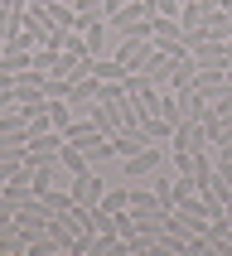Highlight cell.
Wrapping results in <instances>:
<instances>
[{
  "label": "cell",
  "instance_id": "1",
  "mask_svg": "<svg viewBox=\"0 0 232 256\" xmlns=\"http://www.w3.org/2000/svg\"><path fill=\"white\" fill-rule=\"evenodd\" d=\"M116 24V34L121 39H155V14H150V0H126L121 10L106 14Z\"/></svg>",
  "mask_w": 232,
  "mask_h": 256
},
{
  "label": "cell",
  "instance_id": "2",
  "mask_svg": "<svg viewBox=\"0 0 232 256\" xmlns=\"http://www.w3.org/2000/svg\"><path fill=\"white\" fill-rule=\"evenodd\" d=\"M48 222H54V208H48L44 198L20 203V208H14V228L24 232V237H39V232H48Z\"/></svg>",
  "mask_w": 232,
  "mask_h": 256
},
{
  "label": "cell",
  "instance_id": "3",
  "mask_svg": "<svg viewBox=\"0 0 232 256\" xmlns=\"http://www.w3.org/2000/svg\"><path fill=\"white\" fill-rule=\"evenodd\" d=\"M155 170H160V150L155 145H145V150H136L130 160H121V179H150Z\"/></svg>",
  "mask_w": 232,
  "mask_h": 256
},
{
  "label": "cell",
  "instance_id": "4",
  "mask_svg": "<svg viewBox=\"0 0 232 256\" xmlns=\"http://www.w3.org/2000/svg\"><path fill=\"white\" fill-rule=\"evenodd\" d=\"M203 145H213V140H208V126L184 116V121L174 126V150H203Z\"/></svg>",
  "mask_w": 232,
  "mask_h": 256
},
{
  "label": "cell",
  "instance_id": "5",
  "mask_svg": "<svg viewBox=\"0 0 232 256\" xmlns=\"http://www.w3.org/2000/svg\"><path fill=\"white\" fill-rule=\"evenodd\" d=\"M145 145H155L145 126H126L121 136H112V150H116V160H130L136 150H145Z\"/></svg>",
  "mask_w": 232,
  "mask_h": 256
},
{
  "label": "cell",
  "instance_id": "6",
  "mask_svg": "<svg viewBox=\"0 0 232 256\" xmlns=\"http://www.w3.org/2000/svg\"><path fill=\"white\" fill-rule=\"evenodd\" d=\"M102 194H106V184H102L92 170H87V174H72V198L82 203V208H97V203H102Z\"/></svg>",
  "mask_w": 232,
  "mask_h": 256
},
{
  "label": "cell",
  "instance_id": "7",
  "mask_svg": "<svg viewBox=\"0 0 232 256\" xmlns=\"http://www.w3.org/2000/svg\"><path fill=\"white\" fill-rule=\"evenodd\" d=\"M194 78H198V63H194V54L174 58L170 78H164V92H184V87H194Z\"/></svg>",
  "mask_w": 232,
  "mask_h": 256
},
{
  "label": "cell",
  "instance_id": "8",
  "mask_svg": "<svg viewBox=\"0 0 232 256\" xmlns=\"http://www.w3.org/2000/svg\"><path fill=\"white\" fill-rule=\"evenodd\" d=\"M170 68H174V54H164V48H155V44H150V54H145V63H140L136 72H145L150 82H160V87H164V78H170Z\"/></svg>",
  "mask_w": 232,
  "mask_h": 256
},
{
  "label": "cell",
  "instance_id": "9",
  "mask_svg": "<svg viewBox=\"0 0 232 256\" xmlns=\"http://www.w3.org/2000/svg\"><path fill=\"white\" fill-rule=\"evenodd\" d=\"M188 54H194V63H198V68H228V54H222V39H203V44H194ZM228 72H232V68H228Z\"/></svg>",
  "mask_w": 232,
  "mask_h": 256
},
{
  "label": "cell",
  "instance_id": "10",
  "mask_svg": "<svg viewBox=\"0 0 232 256\" xmlns=\"http://www.w3.org/2000/svg\"><path fill=\"white\" fill-rule=\"evenodd\" d=\"M150 44H155V39H121V44H116V63H126V68L136 72L145 63V54H150Z\"/></svg>",
  "mask_w": 232,
  "mask_h": 256
},
{
  "label": "cell",
  "instance_id": "11",
  "mask_svg": "<svg viewBox=\"0 0 232 256\" xmlns=\"http://www.w3.org/2000/svg\"><path fill=\"white\" fill-rule=\"evenodd\" d=\"M179 106H184L188 121H203V116H208V106H213V97H208V92H198V87H184V92H179Z\"/></svg>",
  "mask_w": 232,
  "mask_h": 256
},
{
  "label": "cell",
  "instance_id": "12",
  "mask_svg": "<svg viewBox=\"0 0 232 256\" xmlns=\"http://www.w3.org/2000/svg\"><path fill=\"white\" fill-rule=\"evenodd\" d=\"M0 68L20 78L24 68H34V48H14V44H5V54H0Z\"/></svg>",
  "mask_w": 232,
  "mask_h": 256
},
{
  "label": "cell",
  "instance_id": "13",
  "mask_svg": "<svg viewBox=\"0 0 232 256\" xmlns=\"http://www.w3.org/2000/svg\"><path fill=\"white\" fill-rule=\"evenodd\" d=\"M130 213H136V208H130ZM136 237H164V213H160V208L136 213Z\"/></svg>",
  "mask_w": 232,
  "mask_h": 256
},
{
  "label": "cell",
  "instance_id": "14",
  "mask_svg": "<svg viewBox=\"0 0 232 256\" xmlns=\"http://www.w3.org/2000/svg\"><path fill=\"white\" fill-rule=\"evenodd\" d=\"M203 24H208V34H213V39H232V14L222 10V5L203 14Z\"/></svg>",
  "mask_w": 232,
  "mask_h": 256
},
{
  "label": "cell",
  "instance_id": "15",
  "mask_svg": "<svg viewBox=\"0 0 232 256\" xmlns=\"http://www.w3.org/2000/svg\"><path fill=\"white\" fill-rule=\"evenodd\" d=\"M126 63H116V58H112V63H102V58H97V63H92V78H102V82H126Z\"/></svg>",
  "mask_w": 232,
  "mask_h": 256
},
{
  "label": "cell",
  "instance_id": "16",
  "mask_svg": "<svg viewBox=\"0 0 232 256\" xmlns=\"http://www.w3.org/2000/svg\"><path fill=\"white\" fill-rule=\"evenodd\" d=\"M130 208H136V213H145V208H160L155 188H140V184H130ZM160 213H164V208H160Z\"/></svg>",
  "mask_w": 232,
  "mask_h": 256
},
{
  "label": "cell",
  "instance_id": "17",
  "mask_svg": "<svg viewBox=\"0 0 232 256\" xmlns=\"http://www.w3.org/2000/svg\"><path fill=\"white\" fill-rule=\"evenodd\" d=\"M44 203H48L54 213H68L78 198H72V188H44Z\"/></svg>",
  "mask_w": 232,
  "mask_h": 256
},
{
  "label": "cell",
  "instance_id": "18",
  "mask_svg": "<svg viewBox=\"0 0 232 256\" xmlns=\"http://www.w3.org/2000/svg\"><path fill=\"white\" fill-rule=\"evenodd\" d=\"M174 126H179V121H170V116H155V121H145L150 140H174Z\"/></svg>",
  "mask_w": 232,
  "mask_h": 256
},
{
  "label": "cell",
  "instance_id": "19",
  "mask_svg": "<svg viewBox=\"0 0 232 256\" xmlns=\"http://www.w3.org/2000/svg\"><path fill=\"white\" fill-rule=\"evenodd\" d=\"M208 116H218V121H232V87L213 97V106H208ZM208 116H203V121H208Z\"/></svg>",
  "mask_w": 232,
  "mask_h": 256
},
{
  "label": "cell",
  "instance_id": "20",
  "mask_svg": "<svg viewBox=\"0 0 232 256\" xmlns=\"http://www.w3.org/2000/svg\"><path fill=\"white\" fill-rule=\"evenodd\" d=\"M150 188H155V198H160V208H164V213H170V208H174V174H170V179H160V174H155V184H150Z\"/></svg>",
  "mask_w": 232,
  "mask_h": 256
},
{
  "label": "cell",
  "instance_id": "21",
  "mask_svg": "<svg viewBox=\"0 0 232 256\" xmlns=\"http://www.w3.org/2000/svg\"><path fill=\"white\" fill-rule=\"evenodd\" d=\"M48 121H54V126L63 130V126L72 121V106H68V102H48Z\"/></svg>",
  "mask_w": 232,
  "mask_h": 256
},
{
  "label": "cell",
  "instance_id": "22",
  "mask_svg": "<svg viewBox=\"0 0 232 256\" xmlns=\"http://www.w3.org/2000/svg\"><path fill=\"white\" fill-rule=\"evenodd\" d=\"M14 34H20V20H14V14L5 10V14H0V44H10Z\"/></svg>",
  "mask_w": 232,
  "mask_h": 256
},
{
  "label": "cell",
  "instance_id": "23",
  "mask_svg": "<svg viewBox=\"0 0 232 256\" xmlns=\"http://www.w3.org/2000/svg\"><path fill=\"white\" fill-rule=\"evenodd\" d=\"M179 10H184L179 0H150V14H174L179 20Z\"/></svg>",
  "mask_w": 232,
  "mask_h": 256
},
{
  "label": "cell",
  "instance_id": "24",
  "mask_svg": "<svg viewBox=\"0 0 232 256\" xmlns=\"http://www.w3.org/2000/svg\"><path fill=\"white\" fill-rule=\"evenodd\" d=\"M5 228H14V203L10 198H0V232Z\"/></svg>",
  "mask_w": 232,
  "mask_h": 256
},
{
  "label": "cell",
  "instance_id": "25",
  "mask_svg": "<svg viewBox=\"0 0 232 256\" xmlns=\"http://www.w3.org/2000/svg\"><path fill=\"white\" fill-rule=\"evenodd\" d=\"M72 5H78V14H106L102 0H72Z\"/></svg>",
  "mask_w": 232,
  "mask_h": 256
},
{
  "label": "cell",
  "instance_id": "26",
  "mask_svg": "<svg viewBox=\"0 0 232 256\" xmlns=\"http://www.w3.org/2000/svg\"><path fill=\"white\" fill-rule=\"evenodd\" d=\"M10 87H14V72H5V68H0V92H10Z\"/></svg>",
  "mask_w": 232,
  "mask_h": 256
},
{
  "label": "cell",
  "instance_id": "27",
  "mask_svg": "<svg viewBox=\"0 0 232 256\" xmlns=\"http://www.w3.org/2000/svg\"><path fill=\"white\" fill-rule=\"evenodd\" d=\"M102 5H106V14H112V10H121V5H126V0H102Z\"/></svg>",
  "mask_w": 232,
  "mask_h": 256
},
{
  "label": "cell",
  "instance_id": "28",
  "mask_svg": "<svg viewBox=\"0 0 232 256\" xmlns=\"http://www.w3.org/2000/svg\"><path fill=\"white\" fill-rule=\"evenodd\" d=\"M222 10H228V14H232V0H222Z\"/></svg>",
  "mask_w": 232,
  "mask_h": 256
},
{
  "label": "cell",
  "instance_id": "29",
  "mask_svg": "<svg viewBox=\"0 0 232 256\" xmlns=\"http://www.w3.org/2000/svg\"><path fill=\"white\" fill-rule=\"evenodd\" d=\"M0 54H5V44H0Z\"/></svg>",
  "mask_w": 232,
  "mask_h": 256
}]
</instances>
